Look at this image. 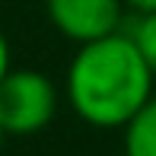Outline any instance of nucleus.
<instances>
[{"label": "nucleus", "instance_id": "39448f33", "mask_svg": "<svg viewBox=\"0 0 156 156\" xmlns=\"http://www.w3.org/2000/svg\"><path fill=\"white\" fill-rule=\"evenodd\" d=\"M124 32L156 76V13H134V23Z\"/></svg>", "mask_w": 156, "mask_h": 156}, {"label": "nucleus", "instance_id": "423d86ee", "mask_svg": "<svg viewBox=\"0 0 156 156\" xmlns=\"http://www.w3.org/2000/svg\"><path fill=\"white\" fill-rule=\"evenodd\" d=\"M131 13H156V0H121Z\"/></svg>", "mask_w": 156, "mask_h": 156}, {"label": "nucleus", "instance_id": "6e6552de", "mask_svg": "<svg viewBox=\"0 0 156 156\" xmlns=\"http://www.w3.org/2000/svg\"><path fill=\"white\" fill-rule=\"evenodd\" d=\"M3 137H6V131H3V124H0V147H3Z\"/></svg>", "mask_w": 156, "mask_h": 156}, {"label": "nucleus", "instance_id": "f257e3e1", "mask_svg": "<svg viewBox=\"0 0 156 156\" xmlns=\"http://www.w3.org/2000/svg\"><path fill=\"white\" fill-rule=\"evenodd\" d=\"M153 70L127 32L80 45L67 67V99L93 127H124L153 96Z\"/></svg>", "mask_w": 156, "mask_h": 156}, {"label": "nucleus", "instance_id": "7ed1b4c3", "mask_svg": "<svg viewBox=\"0 0 156 156\" xmlns=\"http://www.w3.org/2000/svg\"><path fill=\"white\" fill-rule=\"evenodd\" d=\"M45 13L64 38L89 45L124 29L121 0H45Z\"/></svg>", "mask_w": 156, "mask_h": 156}, {"label": "nucleus", "instance_id": "20e7f679", "mask_svg": "<svg viewBox=\"0 0 156 156\" xmlns=\"http://www.w3.org/2000/svg\"><path fill=\"white\" fill-rule=\"evenodd\" d=\"M124 156H156V96L124 127Z\"/></svg>", "mask_w": 156, "mask_h": 156}, {"label": "nucleus", "instance_id": "0eeeda50", "mask_svg": "<svg viewBox=\"0 0 156 156\" xmlns=\"http://www.w3.org/2000/svg\"><path fill=\"white\" fill-rule=\"evenodd\" d=\"M10 73V41H6V35L0 32V80Z\"/></svg>", "mask_w": 156, "mask_h": 156}, {"label": "nucleus", "instance_id": "f03ea898", "mask_svg": "<svg viewBox=\"0 0 156 156\" xmlns=\"http://www.w3.org/2000/svg\"><path fill=\"white\" fill-rule=\"evenodd\" d=\"M58 89L41 70H13L0 80V124L13 137H29L51 124Z\"/></svg>", "mask_w": 156, "mask_h": 156}]
</instances>
